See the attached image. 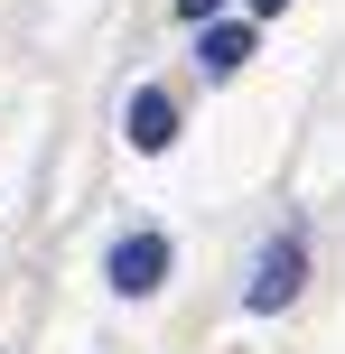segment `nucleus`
<instances>
[{
	"label": "nucleus",
	"instance_id": "f257e3e1",
	"mask_svg": "<svg viewBox=\"0 0 345 354\" xmlns=\"http://www.w3.org/2000/svg\"><path fill=\"white\" fill-rule=\"evenodd\" d=\"M299 280H308V243L299 233H271L252 261V280H243V308H261V317H280V308L299 299Z\"/></svg>",
	"mask_w": 345,
	"mask_h": 354
},
{
	"label": "nucleus",
	"instance_id": "f03ea898",
	"mask_svg": "<svg viewBox=\"0 0 345 354\" xmlns=\"http://www.w3.org/2000/svg\"><path fill=\"white\" fill-rule=\"evenodd\" d=\"M168 261H178V252H168V233H122V243H112V261H103V280L122 289V299H149V289L168 280Z\"/></svg>",
	"mask_w": 345,
	"mask_h": 354
},
{
	"label": "nucleus",
	"instance_id": "7ed1b4c3",
	"mask_svg": "<svg viewBox=\"0 0 345 354\" xmlns=\"http://www.w3.org/2000/svg\"><path fill=\"white\" fill-rule=\"evenodd\" d=\"M252 47H261V37H252V19H205V28H196V56H205V75H234Z\"/></svg>",
	"mask_w": 345,
	"mask_h": 354
},
{
	"label": "nucleus",
	"instance_id": "20e7f679",
	"mask_svg": "<svg viewBox=\"0 0 345 354\" xmlns=\"http://www.w3.org/2000/svg\"><path fill=\"white\" fill-rule=\"evenodd\" d=\"M168 140H178V103L159 84H140L131 93V149H168Z\"/></svg>",
	"mask_w": 345,
	"mask_h": 354
},
{
	"label": "nucleus",
	"instance_id": "39448f33",
	"mask_svg": "<svg viewBox=\"0 0 345 354\" xmlns=\"http://www.w3.org/2000/svg\"><path fill=\"white\" fill-rule=\"evenodd\" d=\"M178 19H196V28H205V19H224V0H178Z\"/></svg>",
	"mask_w": 345,
	"mask_h": 354
},
{
	"label": "nucleus",
	"instance_id": "423d86ee",
	"mask_svg": "<svg viewBox=\"0 0 345 354\" xmlns=\"http://www.w3.org/2000/svg\"><path fill=\"white\" fill-rule=\"evenodd\" d=\"M252 10H261V19H271V10H290V0H252Z\"/></svg>",
	"mask_w": 345,
	"mask_h": 354
}]
</instances>
